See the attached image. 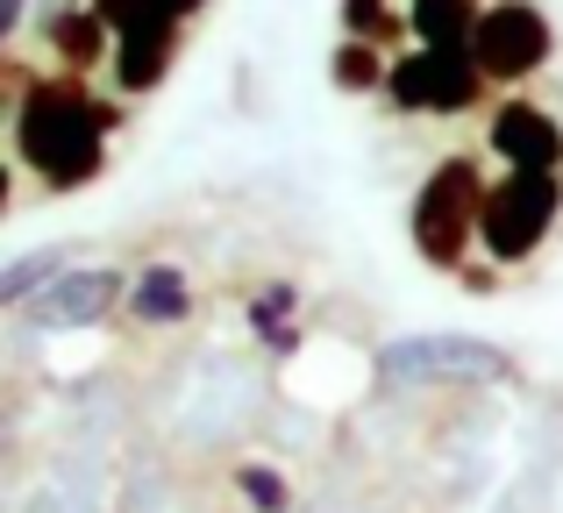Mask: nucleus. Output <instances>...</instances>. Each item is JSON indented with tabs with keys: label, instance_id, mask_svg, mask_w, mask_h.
<instances>
[{
	"label": "nucleus",
	"instance_id": "1",
	"mask_svg": "<svg viewBox=\"0 0 563 513\" xmlns=\"http://www.w3.org/2000/svg\"><path fill=\"white\" fill-rule=\"evenodd\" d=\"M14 165L43 186V193H86L108 171V150L122 136V108L108 93H93L71 71H29L22 100L8 108Z\"/></svg>",
	"mask_w": 563,
	"mask_h": 513
},
{
	"label": "nucleus",
	"instance_id": "2",
	"mask_svg": "<svg viewBox=\"0 0 563 513\" xmlns=\"http://www.w3.org/2000/svg\"><path fill=\"white\" fill-rule=\"evenodd\" d=\"M485 157L478 150H442L435 165L421 171L407 200V243L413 257L435 278H456L471 257H478V208H485Z\"/></svg>",
	"mask_w": 563,
	"mask_h": 513
},
{
	"label": "nucleus",
	"instance_id": "3",
	"mask_svg": "<svg viewBox=\"0 0 563 513\" xmlns=\"http://www.w3.org/2000/svg\"><path fill=\"white\" fill-rule=\"evenodd\" d=\"M372 378L385 392H428V386H521V357L485 335H456V328H428V335H393L372 349Z\"/></svg>",
	"mask_w": 563,
	"mask_h": 513
},
{
	"label": "nucleus",
	"instance_id": "4",
	"mask_svg": "<svg viewBox=\"0 0 563 513\" xmlns=\"http://www.w3.org/2000/svg\"><path fill=\"white\" fill-rule=\"evenodd\" d=\"M563 228V171H499L478 208V257L493 271H528Z\"/></svg>",
	"mask_w": 563,
	"mask_h": 513
},
{
	"label": "nucleus",
	"instance_id": "5",
	"mask_svg": "<svg viewBox=\"0 0 563 513\" xmlns=\"http://www.w3.org/2000/svg\"><path fill=\"white\" fill-rule=\"evenodd\" d=\"M485 71L471 51H393V71H385V108L413 114V122H456V114H478L485 108Z\"/></svg>",
	"mask_w": 563,
	"mask_h": 513
},
{
	"label": "nucleus",
	"instance_id": "6",
	"mask_svg": "<svg viewBox=\"0 0 563 513\" xmlns=\"http://www.w3.org/2000/svg\"><path fill=\"white\" fill-rule=\"evenodd\" d=\"M471 57H478L485 86L499 93H521L528 79H542L556 57V22L536 8V0H485L478 36H471Z\"/></svg>",
	"mask_w": 563,
	"mask_h": 513
},
{
	"label": "nucleus",
	"instance_id": "7",
	"mask_svg": "<svg viewBox=\"0 0 563 513\" xmlns=\"http://www.w3.org/2000/svg\"><path fill=\"white\" fill-rule=\"evenodd\" d=\"M122 306H129V271L122 264H71V271L51 278L14 321H22L29 335H93V328H108Z\"/></svg>",
	"mask_w": 563,
	"mask_h": 513
},
{
	"label": "nucleus",
	"instance_id": "8",
	"mask_svg": "<svg viewBox=\"0 0 563 513\" xmlns=\"http://www.w3.org/2000/svg\"><path fill=\"white\" fill-rule=\"evenodd\" d=\"M485 157L499 171H563V122L542 100L507 93L485 108Z\"/></svg>",
	"mask_w": 563,
	"mask_h": 513
},
{
	"label": "nucleus",
	"instance_id": "9",
	"mask_svg": "<svg viewBox=\"0 0 563 513\" xmlns=\"http://www.w3.org/2000/svg\"><path fill=\"white\" fill-rule=\"evenodd\" d=\"M179 51H186V22L179 14H143L136 29H122L114 36V57H108V79H114V93L122 100H143V93H157V86L172 79V65H179Z\"/></svg>",
	"mask_w": 563,
	"mask_h": 513
},
{
	"label": "nucleus",
	"instance_id": "10",
	"mask_svg": "<svg viewBox=\"0 0 563 513\" xmlns=\"http://www.w3.org/2000/svg\"><path fill=\"white\" fill-rule=\"evenodd\" d=\"M192 314H200V278H192L179 257H151V264L129 271V306H122L129 328L172 335V328H186Z\"/></svg>",
	"mask_w": 563,
	"mask_h": 513
},
{
	"label": "nucleus",
	"instance_id": "11",
	"mask_svg": "<svg viewBox=\"0 0 563 513\" xmlns=\"http://www.w3.org/2000/svg\"><path fill=\"white\" fill-rule=\"evenodd\" d=\"M36 36H43V51L57 57V71H71V79H86V71H108V57H114V36H108V22H100L86 0H36Z\"/></svg>",
	"mask_w": 563,
	"mask_h": 513
},
{
	"label": "nucleus",
	"instance_id": "12",
	"mask_svg": "<svg viewBox=\"0 0 563 513\" xmlns=\"http://www.w3.org/2000/svg\"><path fill=\"white\" fill-rule=\"evenodd\" d=\"M300 306H307L300 278H257V286L243 292V321H250V335H257V349H264V357L292 364V357H300V349H307Z\"/></svg>",
	"mask_w": 563,
	"mask_h": 513
},
{
	"label": "nucleus",
	"instance_id": "13",
	"mask_svg": "<svg viewBox=\"0 0 563 513\" xmlns=\"http://www.w3.org/2000/svg\"><path fill=\"white\" fill-rule=\"evenodd\" d=\"M71 264H79V243H29L22 257L0 264V314H22L29 300H36L51 278H65Z\"/></svg>",
	"mask_w": 563,
	"mask_h": 513
},
{
	"label": "nucleus",
	"instance_id": "14",
	"mask_svg": "<svg viewBox=\"0 0 563 513\" xmlns=\"http://www.w3.org/2000/svg\"><path fill=\"white\" fill-rule=\"evenodd\" d=\"M485 0H407V43L421 51H471Z\"/></svg>",
	"mask_w": 563,
	"mask_h": 513
},
{
	"label": "nucleus",
	"instance_id": "15",
	"mask_svg": "<svg viewBox=\"0 0 563 513\" xmlns=\"http://www.w3.org/2000/svg\"><path fill=\"white\" fill-rule=\"evenodd\" d=\"M385 71H393V51L357 43V36H335V51H329V86L335 93H350V100L385 93Z\"/></svg>",
	"mask_w": 563,
	"mask_h": 513
},
{
	"label": "nucleus",
	"instance_id": "16",
	"mask_svg": "<svg viewBox=\"0 0 563 513\" xmlns=\"http://www.w3.org/2000/svg\"><path fill=\"white\" fill-rule=\"evenodd\" d=\"M335 22H343V36L378 43V51H399V36H407V8L399 0H335Z\"/></svg>",
	"mask_w": 563,
	"mask_h": 513
},
{
	"label": "nucleus",
	"instance_id": "17",
	"mask_svg": "<svg viewBox=\"0 0 563 513\" xmlns=\"http://www.w3.org/2000/svg\"><path fill=\"white\" fill-rule=\"evenodd\" d=\"M229 486H235V500L250 513H292V478L278 471V464H264V457H243L229 471Z\"/></svg>",
	"mask_w": 563,
	"mask_h": 513
},
{
	"label": "nucleus",
	"instance_id": "18",
	"mask_svg": "<svg viewBox=\"0 0 563 513\" xmlns=\"http://www.w3.org/2000/svg\"><path fill=\"white\" fill-rule=\"evenodd\" d=\"M86 8L108 22V36H122V29H136L143 14H157V0H86Z\"/></svg>",
	"mask_w": 563,
	"mask_h": 513
},
{
	"label": "nucleus",
	"instance_id": "19",
	"mask_svg": "<svg viewBox=\"0 0 563 513\" xmlns=\"http://www.w3.org/2000/svg\"><path fill=\"white\" fill-rule=\"evenodd\" d=\"M29 14H36V0H0V57H8V43L29 29Z\"/></svg>",
	"mask_w": 563,
	"mask_h": 513
},
{
	"label": "nucleus",
	"instance_id": "20",
	"mask_svg": "<svg viewBox=\"0 0 563 513\" xmlns=\"http://www.w3.org/2000/svg\"><path fill=\"white\" fill-rule=\"evenodd\" d=\"M14 171H22V165H14V157H0V222L14 214V193H22V186H14Z\"/></svg>",
	"mask_w": 563,
	"mask_h": 513
},
{
	"label": "nucleus",
	"instance_id": "21",
	"mask_svg": "<svg viewBox=\"0 0 563 513\" xmlns=\"http://www.w3.org/2000/svg\"><path fill=\"white\" fill-rule=\"evenodd\" d=\"M157 8H165V14H179V22H192V14H200L207 0H157Z\"/></svg>",
	"mask_w": 563,
	"mask_h": 513
}]
</instances>
